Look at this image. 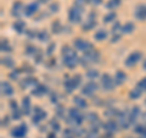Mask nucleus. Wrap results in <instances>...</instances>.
Masks as SVG:
<instances>
[{
  "label": "nucleus",
  "mask_w": 146,
  "mask_h": 138,
  "mask_svg": "<svg viewBox=\"0 0 146 138\" xmlns=\"http://www.w3.org/2000/svg\"><path fill=\"white\" fill-rule=\"evenodd\" d=\"M48 93V87L44 86V84H36L35 87H33V89H32V94L34 96H43L44 94Z\"/></svg>",
  "instance_id": "17"
},
{
  "label": "nucleus",
  "mask_w": 146,
  "mask_h": 138,
  "mask_svg": "<svg viewBox=\"0 0 146 138\" xmlns=\"http://www.w3.org/2000/svg\"><path fill=\"white\" fill-rule=\"evenodd\" d=\"M89 3L93 4V5H100L102 3V0H89Z\"/></svg>",
  "instance_id": "46"
},
{
  "label": "nucleus",
  "mask_w": 146,
  "mask_h": 138,
  "mask_svg": "<svg viewBox=\"0 0 146 138\" xmlns=\"http://www.w3.org/2000/svg\"><path fill=\"white\" fill-rule=\"evenodd\" d=\"M141 94H143V90H141L139 87L136 86L134 89H131V90L129 92V98H130V99H134V100H135V99H139L140 96H141Z\"/></svg>",
  "instance_id": "27"
},
{
  "label": "nucleus",
  "mask_w": 146,
  "mask_h": 138,
  "mask_svg": "<svg viewBox=\"0 0 146 138\" xmlns=\"http://www.w3.org/2000/svg\"><path fill=\"white\" fill-rule=\"evenodd\" d=\"M144 68H145V70H146V60L144 61Z\"/></svg>",
  "instance_id": "50"
},
{
  "label": "nucleus",
  "mask_w": 146,
  "mask_h": 138,
  "mask_svg": "<svg viewBox=\"0 0 146 138\" xmlns=\"http://www.w3.org/2000/svg\"><path fill=\"white\" fill-rule=\"evenodd\" d=\"M1 94L4 96H11L13 94V88L9 82H5V81L1 82Z\"/></svg>",
  "instance_id": "20"
},
{
  "label": "nucleus",
  "mask_w": 146,
  "mask_h": 138,
  "mask_svg": "<svg viewBox=\"0 0 146 138\" xmlns=\"http://www.w3.org/2000/svg\"><path fill=\"white\" fill-rule=\"evenodd\" d=\"M40 3H46V1H49V0H39Z\"/></svg>",
  "instance_id": "49"
},
{
  "label": "nucleus",
  "mask_w": 146,
  "mask_h": 138,
  "mask_svg": "<svg viewBox=\"0 0 146 138\" xmlns=\"http://www.w3.org/2000/svg\"><path fill=\"white\" fill-rule=\"evenodd\" d=\"M36 84H38V82H36V80L33 77H26L25 80L20 83L22 89H26V88H28V87H35Z\"/></svg>",
  "instance_id": "21"
},
{
  "label": "nucleus",
  "mask_w": 146,
  "mask_h": 138,
  "mask_svg": "<svg viewBox=\"0 0 146 138\" xmlns=\"http://www.w3.org/2000/svg\"><path fill=\"white\" fill-rule=\"evenodd\" d=\"M1 65L6 66L9 68H12L15 66V62H13V60L11 58H1Z\"/></svg>",
  "instance_id": "34"
},
{
  "label": "nucleus",
  "mask_w": 146,
  "mask_h": 138,
  "mask_svg": "<svg viewBox=\"0 0 146 138\" xmlns=\"http://www.w3.org/2000/svg\"><path fill=\"white\" fill-rule=\"evenodd\" d=\"M135 18L139 21H146V5L141 4L135 9Z\"/></svg>",
  "instance_id": "14"
},
{
  "label": "nucleus",
  "mask_w": 146,
  "mask_h": 138,
  "mask_svg": "<svg viewBox=\"0 0 146 138\" xmlns=\"http://www.w3.org/2000/svg\"><path fill=\"white\" fill-rule=\"evenodd\" d=\"M46 115H48L46 111H44L40 107H34L33 114H32V122L35 123V125H38V123H40L46 119Z\"/></svg>",
  "instance_id": "6"
},
{
  "label": "nucleus",
  "mask_w": 146,
  "mask_h": 138,
  "mask_svg": "<svg viewBox=\"0 0 146 138\" xmlns=\"http://www.w3.org/2000/svg\"><path fill=\"white\" fill-rule=\"evenodd\" d=\"M82 12H83V7L79 6H72L68 11V20H70L71 23H79L82 20Z\"/></svg>",
  "instance_id": "5"
},
{
  "label": "nucleus",
  "mask_w": 146,
  "mask_h": 138,
  "mask_svg": "<svg viewBox=\"0 0 146 138\" xmlns=\"http://www.w3.org/2000/svg\"><path fill=\"white\" fill-rule=\"evenodd\" d=\"M50 127H51L52 132H58L61 130V126L56 119H51V120H50Z\"/></svg>",
  "instance_id": "33"
},
{
  "label": "nucleus",
  "mask_w": 146,
  "mask_h": 138,
  "mask_svg": "<svg viewBox=\"0 0 146 138\" xmlns=\"http://www.w3.org/2000/svg\"><path fill=\"white\" fill-rule=\"evenodd\" d=\"M94 38L96 39L98 42L105 40V39L107 38V32H106V29H104V28L98 29V31H96V33H95V36H94Z\"/></svg>",
  "instance_id": "26"
},
{
  "label": "nucleus",
  "mask_w": 146,
  "mask_h": 138,
  "mask_svg": "<svg viewBox=\"0 0 146 138\" xmlns=\"http://www.w3.org/2000/svg\"><path fill=\"white\" fill-rule=\"evenodd\" d=\"M140 114H141V113H140L139 107H134V108L129 111V114H128V116H129V121H130L131 125H133V123H135V121L139 119Z\"/></svg>",
  "instance_id": "22"
},
{
  "label": "nucleus",
  "mask_w": 146,
  "mask_h": 138,
  "mask_svg": "<svg viewBox=\"0 0 146 138\" xmlns=\"http://www.w3.org/2000/svg\"><path fill=\"white\" fill-rule=\"evenodd\" d=\"M38 10H39V4L38 3H31L25 7V15L27 17L33 16Z\"/></svg>",
  "instance_id": "19"
},
{
  "label": "nucleus",
  "mask_w": 146,
  "mask_h": 138,
  "mask_svg": "<svg viewBox=\"0 0 146 138\" xmlns=\"http://www.w3.org/2000/svg\"><path fill=\"white\" fill-rule=\"evenodd\" d=\"M62 28H63V27H62V25H61V22H60V21H55V22H52V25H51V29H52L54 33H56V34L61 33Z\"/></svg>",
  "instance_id": "32"
},
{
  "label": "nucleus",
  "mask_w": 146,
  "mask_h": 138,
  "mask_svg": "<svg viewBox=\"0 0 146 138\" xmlns=\"http://www.w3.org/2000/svg\"><path fill=\"white\" fill-rule=\"evenodd\" d=\"M21 72H22V70H20V68H15L12 72H10V75L9 76H10L11 80H17L18 76L21 75Z\"/></svg>",
  "instance_id": "37"
},
{
  "label": "nucleus",
  "mask_w": 146,
  "mask_h": 138,
  "mask_svg": "<svg viewBox=\"0 0 146 138\" xmlns=\"http://www.w3.org/2000/svg\"><path fill=\"white\" fill-rule=\"evenodd\" d=\"M58 4L57 3H54V4H51V5H50V11L51 12H57L58 11Z\"/></svg>",
  "instance_id": "42"
},
{
  "label": "nucleus",
  "mask_w": 146,
  "mask_h": 138,
  "mask_svg": "<svg viewBox=\"0 0 146 138\" xmlns=\"http://www.w3.org/2000/svg\"><path fill=\"white\" fill-rule=\"evenodd\" d=\"M0 48H1V52H6V53H10L12 50V47L10 45V43H9V40L3 38L1 39V44H0Z\"/></svg>",
  "instance_id": "29"
},
{
  "label": "nucleus",
  "mask_w": 146,
  "mask_h": 138,
  "mask_svg": "<svg viewBox=\"0 0 146 138\" xmlns=\"http://www.w3.org/2000/svg\"><path fill=\"white\" fill-rule=\"evenodd\" d=\"M134 28H135L134 23H131V22H127V23H124L122 26V33H124V34L131 33V32L134 31Z\"/></svg>",
  "instance_id": "28"
},
{
  "label": "nucleus",
  "mask_w": 146,
  "mask_h": 138,
  "mask_svg": "<svg viewBox=\"0 0 146 138\" xmlns=\"http://www.w3.org/2000/svg\"><path fill=\"white\" fill-rule=\"evenodd\" d=\"M121 3H122V0H108L106 4V7L108 10H115V9H117L121 5Z\"/></svg>",
  "instance_id": "30"
},
{
  "label": "nucleus",
  "mask_w": 146,
  "mask_h": 138,
  "mask_svg": "<svg viewBox=\"0 0 146 138\" xmlns=\"http://www.w3.org/2000/svg\"><path fill=\"white\" fill-rule=\"evenodd\" d=\"M61 55H62L63 65H65L66 67H68V68H74L77 65H78V62L80 61V59L78 58L77 53L71 47H68V45L62 47Z\"/></svg>",
  "instance_id": "1"
},
{
  "label": "nucleus",
  "mask_w": 146,
  "mask_h": 138,
  "mask_svg": "<svg viewBox=\"0 0 146 138\" xmlns=\"http://www.w3.org/2000/svg\"><path fill=\"white\" fill-rule=\"evenodd\" d=\"M25 7L23 6V4H22L21 1H16L15 4L12 5V10H11V13H12V16H15V17H21L22 15L25 13Z\"/></svg>",
  "instance_id": "13"
},
{
  "label": "nucleus",
  "mask_w": 146,
  "mask_h": 138,
  "mask_svg": "<svg viewBox=\"0 0 146 138\" xmlns=\"http://www.w3.org/2000/svg\"><path fill=\"white\" fill-rule=\"evenodd\" d=\"M9 123H10V120L5 116V117H3V120H1V127H6Z\"/></svg>",
  "instance_id": "45"
},
{
  "label": "nucleus",
  "mask_w": 146,
  "mask_h": 138,
  "mask_svg": "<svg viewBox=\"0 0 146 138\" xmlns=\"http://www.w3.org/2000/svg\"><path fill=\"white\" fill-rule=\"evenodd\" d=\"M136 86H138L139 88H140L141 90H143V92H145V90H146V77H145V78H143V80H141V81H140Z\"/></svg>",
  "instance_id": "40"
},
{
  "label": "nucleus",
  "mask_w": 146,
  "mask_h": 138,
  "mask_svg": "<svg viewBox=\"0 0 146 138\" xmlns=\"http://www.w3.org/2000/svg\"><path fill=\"white\" fill-rule=\"evenodd\" d=\"M99 61H100V53L94 48V49L89 50V52L84 53V58H82L79 62L83 66L88 67L89 65H91V64H95V62H99Z\"/></svg>",
  "instance_id": "3"
},
{
  "label": "nucleus",
  "mask_w": 146,
  "mask_h": 138,
  "mask_svg": "<svg viewBox=\"0 0 146 138\" xmlns=\"http://www.w3.org/2000/svg\"><path fill=\"white\" fill-rule=\"evenodd\" d=\"M101 86L104 90L111 92L115 89V78H112L108 73H104L101 76Z\"/></svg>",
  "instance_id": "7"
},
{
  "label": "nucleus",
  "mask_w": 146,
  "mask_h": 138,
  "mask_svg": "<svg viewBox=\"0 0 146 138\" xmlns=\"http://www.w3.org/2000/svg\"><path fill=\"white\" fill-rule=\"evenodd\" d=\"M84 115L82 114V110L79 108H71L68 110V117L66 119V121L68 122V125L71 127H78L80 126L84 121Z\"/></svg>",
  "instance_id": "2"
},
{
  "label": "nucleus",
  "mask_w": 146,
  "mask_h": 138,
  "mask_svg": "<svg viewBox=\"0 0 146 138\" xmlns=\"http://www.w3.org/2000/svg\"><path fill=\"white\" fill-rule=\"evenodd\" d=\"M96 26V21H95V15H93V12L90 13V16H89V18L86 20L83 25H82V29L83 31H90V29H93L94 27Z\"/></svg>",
  "instance_id": "16"
},
{
  "label": "nucleus",
  "mask_w": 146,
  "mask_h": 138,
  "mask_svg": "<svg viewBox=\"0 0 146 138\" xmlns=\"http://www.w3.org/2000/svg\"><path fill=\"white\" fill-rule=\"evenodd\" d=\"M28 132V127L26 123H21L20 126H16L11 130V136L13 138H25V136Z\"/></svg>",
  "instance_id": "9"
},
{
  "label": "nucleus",
  "mask_w": 146,
  "mask_h": 138,
  "mask_svg": "<svg viewBox=\"0 0 146 138\" xmlns=\"http://www.w3.org/2000/svg\"><path fill=\"white\" fill-rule=\"evenodd\" d=\"M121 34H122V33H116V34H112V39H111V42H112V43H116V42H118V40L121 39Z\"/></svg>",
  "instance_id": "43"
},
{
  "label": "nucleus",
  "mask_w": 146,
  "mask_h": 138,
  "mask_svg": "<svg viewBox=\"0 0 146 138\" xmlns=\"http://www.w3.org/2000/svg\"><path fill=\"white\" fill-rule=\"evenodd\" d=\"M115 20H116V12H113V11H110L107 15L104 17L105 23H110V22H113Z\"/></svg>",
  "instance_id": "35"
},
{
  "label": "nucleus",
  "mask_w": 146,
  "mask_h": 138,
  "mask_svg": "<svg viewBox=\"0 0 146 138\" xmlns=\"http://www.w3.org/2000/svg\"><path fill=\"white\" fill-rule=\"evenodd\" d=\"M98 90V84L95 83L94 81H90L88 83H85L83 86V88H82V94L83 95H88V96H93L94 93Z\"/></svg>",
  "instance_id": "11"
},
{
  "label": "nucleus",
  "mask_w": 146,
  "mask_h": 138,
  "mask_svg": "<svg viewBox=\"0 0 146 138\" xmlns=\"http://www.w3.org/2000/svg\"><path fill=\"white\" fill-rule=\"evenodd\" d=\"M73 45H74V48L77 50L83 52V53H86V52H89V50L94 49L93 44L89 43V42H86V40H84V39H82V38H77L74 40V43H73Z\"/></svg>",
  "instance_id": "8"
},
{
  "label": "nucleus",
  "mask_w": 146,
  "mask_h": 138,
  "mask_svg": "<svg viewBox=\"0 0 146 138\" xmlns=\"http://www.w3.org/2000/svg\"><path fill=\"white\" fill-rule=\"evenodd\" d=\"M56 115H57V117H60V119L65 117V111H63V108L60 107V105L56 108Z\"/></svg>",
  "instance_id": "38"
},
{
  "label": "nucleus",
  "mask_w": 146,
  "mask_h": 138,
  "mask_svg": "<svg viewBox=\"0 0 146 138\" xmlns=\"http://www.w3.org/2000/svg\"><path fill=\"white\" fill-rule=\"evenodd\" d=\"M115 83L117 84V86H121V84H123L125 82V80H127V75H125V72L124 71H122V70H118L117 72H116V75H115Z\"/></svg>",
  "instance_id": "23"
},
{
  "label": "nucleus",
  "mask_w": 146,
  "mask_h": 138,
  "mask_svg": "<svg viewBox=\"0 0 146 138\" xmlns=\"http://www.w3.org/2000/svg\"><path fill=\"white\" fill-rule=\"evenodd\" d=\"M48 138H57V137H56V135H55V132H51V133L48 135Z\"/></svg>",
  "instance_id": "48"
},
{
  "label": "nucleus",
  "mask_w": 146,
  "mask_h": 138,
  "mask_svg": "<svg viewBox=\"0 0 146 138\" xmlns=\"http://www.w3.org/2000/svg\"><path fill=\"white\" fill-rule=\"evenodd\" d=\"M73 103H74L76 107L79 108L80 110L88 108V103H86V100L84 98H82V96H74V99H73Z\"/></svg>",
  "instance_id": "24"
},
{
  "label": "nucleus",
  "mask_w": 146,
  "mask_h": 138,
  "mask_svg": "<svg viewBox=\"0 0 146 138\" xmlns=\"http://www.w3.org/2000/svg\"><path fill=\"white\" fill-rule=\"evenodd\" d=\"M55 50V43H51L49 45V48H48V50H46V54L48 55H51L52 54V52Z\"/></svg>",
  "instance_id": "44"
},
{
  "label": "nucleus",
  "mask_w": 146,
  "mask_h": 138,
  "mask_svg": "<svg viewBox=\"0 0 146 138\" xmlns=\"http://www.w3.org/2000/svg\"><path fill=\"white\" fill-rule=\"evenodd\" d=\"M36 49L35 47H27V49H26V54L27 55H32V56H34V54L36 53Z\"/></svg>",
  "instance_id": "39"
},
{
  "label": "nucleus",
  "mask_w": 146,
  "mask_h": 138,
  "mask_svg": "<svg viewBox=\"0 0 146 138\" xmlns=\"http://www.w3.org/2000/svg\"><path fill=\"white\" fill-rule=\"evenodd\" d=\"M50 100H51V103H56V102H57L56 93H52V94H51V99H50Z\"/></svg>",
  "instance_id": "47"
},
{
  "label": "nucleus",
  "mask_w": 146,
  "mask_h": 138,
  "mask_svg": "<svg viewBox=\"0 0 146 138\" xmlns=\"http://www.w3.org/2000/svg\"><path fill=\"white\" fill-rule=\"evenodd\" d=\"M36 36H38V39L40 40V42H48V40H49V33H48L46 31L39 32Z\"/></svg>",
  "instance_id": "36"
},
{
  "label": "nucleus",
  "mask_w": 146,
  "mask_h": 138,
  "mask_svg": "<svg viewBox=\"0 0 146 138\" xmlns=\"http://www.w3.org/2000/svg\"><path fill=\"white\" fill-rule=\"evenodd\" d=\"M80 82H82L80 75H76L73 77L66 78L65 80V90H66V93H68V94L73 93V90H74L76 88H78V87L80 86Z\"/></svg>",
  "instance_id": "4"
},
{
  "label": "nucleus",
  "mask_w": 146,
  "mask_h": 138,
  "mask_svg": "<svg viewBox=\"0 0 146 138\" xmlns=\"http://www.w3.org/2000/svg\"><path fill=\"white\" fill-rule=\"evenodd\" d=\"M86 77H88L90 81H94L95 78L99 77L98 70H95V68H88V71H86Z\"/></svg>",
  "instance_id": "31"
},
{
  "label": "nucleus",
  "mask_w": 146,
  "mask_h": 138,
  "mask_svg": "<svg viewBox=\"0 0 146 138\" xmlns=\"http://www.w3.org/2000/svg\"><path fill=\"white\" fill-rule=\"evenodd\" d=\"M141 59H143V54H141L140 52H134L125 59V65L128 67H133L141 60Z\"/></svg>",
  "instance_id": "10"
},
{
  "label": "nucleus",
  "mask_w": 146,
  "mask_h": 138,
  "mask_svg": "<svg viewBox=\"0 0 146 138\" xmlns=\"http://www.w3.org/2000/svg\"><path fill=\"white\" fill-rule=\"evenodd\" d=\"M13 29H15L18 34H22V33H25L26 32V23L23 21H21V20H17L15 23H13Z\"/></svg>",
  "instance_id": "25"
},
{
  "label": "nucleus",
  "mask_w": 146,
  "mask_h": 138,
  "mask_svg": "<svg viewBox=\"0 0 146 138\" xmlns=\"http://www.w3.org/2000/svg\"><path fill=\"white\" fill-rule=\"evenodd\" d=\"M22 113L25 115H29L32 111V102H31V98L29 96H23L22 99Z\"/></svg>",
  "instance_id": "18"
},
{
  "label": "nucleus",
  "mask_w": 146,
  "mask_h": 138,
  "mask_svg": "<svg viewBox=\"0 0 146 138\" xmlns=\"http://www.w3.org/2000/svg\"><path fill=\"white\" fill-rule=\"evenodd\" d=\"M118 127H119L118 122L111 120V119H110L106 123H104V130L106 131V133H111V135H113V133L118 130Z\"/></svg>",
  "instance_id": "15"
},
{
  "label": "nucleus",
  "mask_w": 146,
  "mask_h": 138,
  "mask_svg": "<svg viewBox=\"0 0 146 138\" xmlns=\"http://www.w3.org/2000/svg\"><path fill=\"white\" fill-rule=\"evenodd\" d=\"M10 107H11V113H12V119L13 120H20L22 117V109L18 108V105L16 103V100H11L10 102Z\"/></svg>",
  "instance_id": "12"
},
{
  "label": "nucleus",
  "mask_w": 146,
  "mask_h": 138,
  "mask_svg": "<svg viewBox=\"0 0 146 138\" xmlns=\"http://www.w3.org/2000/svg\"><path fill=\"white\" fill-rule=\"evenodd\" d=\"M86 3H89V0H76V5L79 7H84Z\"/></svg>",
  "instance_id": "41"
}]
</instances>
